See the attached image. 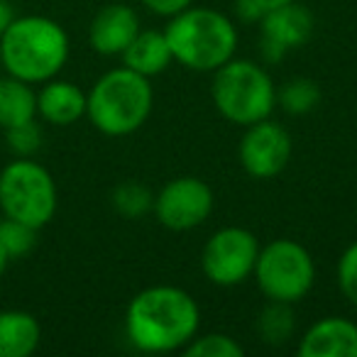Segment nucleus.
I'll list each match as a JSON object with an SVG mask.
<instances>
[{
    "label": "nucleus",
    "instance_id": "dca6fc26",
    "mask_svg": "<svg viewBox=\"0 0 357 357\" xmlns=\"http://www.w3.org/2000/svg\"><path fill=\"white\" fill-rule=\"evenodd\" d=\"M42 326L27 311H0V357H30L40 347Z\"/></svg>",
    "mask_w": 357,
    "mask_h": 357
},
{
    "label": "nucleus",
    "instance_id": "39448f33",
    "mask_svg": "<svg viewBox=\"0 0 357 357\" xmlns=\"http://www.w3.org/2000/svg\"><path fill=\"white\" fill-rule=\"evenodd\" d=\"M211 98L228 123L248 128L272 115L277 105V86L262 64L233 56L213 71Z\"/></svg>",
    "mask_w": 357,
    "mask_h": 357
},
{
    "label": "nucleus",
    "instance_id": "c756f323",
    "mask_svg": "<svg viewBox=\"0 0 357 357\" xmlns=\"http://www.w3.org/2000/svg\"><path fill=\"white\" fill-rule=\"evenodd\" d=\"M0 69H3V61H0Z\"/></svg>",
    "mask_w": 357,
    "mask_h": 357
},
{
    "label": "nucleus",
    "instance_id": "9b49d317",
    "mask_svg": "<svg viewBox=\"0 0 357 357\" xmlns=\"http://www.w3.org/2000/svg\"><path fill=\"white\" fill-rule=\"evenodd\" d=\"M313 35V15L296 0L272 8L259 20V54L267 64L284 59L289 52L303 47Z\"/></svg>",
    "mask_w": 357,
    "mask_h": 357
},
{
    "label": "nucleus",
    "instance_id": "0eeeda50",
    "mask_svg": "<svg viewBox=\"0 0 357 357\" xmlns=\"http://www.w3.org/2000/svg\"><path fill=\"white\" fill-rule=\"evenodd\" d=\"M252 277L267 301H282L294 306L306 298V294L313 289L316 264L301 243L279 238L259 248Z\"/></svg>",
    "mask_w": 357,
    "mask_h": 357
},
{
    "label": "nucleus",
    "instance_id": "f8f14e48",
    "mask_svg": "<svg viewBox=\"0 0 357 357\" xmlns=\"http://www.w3.org/2000/svg\"><path fill=\"white\" fill-rule=\"evenodd\" d=\"M139 17L130 6L110 3L100 8L89 25V45L100 56H120L137 37Z\"/></svg>",
    "mask_w": 357,
    "mask_h": 357
},
{
    "label": "nucleus",
    "instance_id": "ddd939ff",
    "mask_svg": "<svg viewBox=\"0 0 357 357\" xmlns=\"http://www.w3.org/2000/svg\"><path fill=\"white\" fill-rule=\"evenodd\" d=\"M301 357H357V323L326 316L308 326L298 342Z\"/></svg>",
    "mask_w": 357,
    "mask_h": 357
},
{
    "label": "nucleus",
    "instance_id": "1a4fd4ad",
    "mask_svg": "<svg viewBox=\"0 0 357 357\" xmlns=\"http://www.w3.org/2000/svg\"><path fill=\"white\" fill-rule=\"evenodd\" d=\"M213 211V191L199 176H176L154 196L152 213L167 230L184 233L208 220Z\"/></svg>",
    "mask_w": 357,
    "mask_h": 357
},
{
    "label": "nucleus",
    "instance_id": "f3484780",
    "mask_svg": "<svg viewBox=\"0 0 357 357\" xmlns=\"http://www.w3.org/2000/svg\"><path fill=\"white\" fill-rule=\"evenodd\" d=\"M37 118V91L15 76H0V130L30 123Z\"/></svg>",
    "mask_w": 357,
    "mask_h": 357
},
{
    "label": "nucleus",
    "instance_id": "a878e982",
    "mask_svg": "<svg viewBox=\"0 0 357 357\" xmlns=\"http://www.w3.org/2000/svg\"><path fill=\"white\" fill-rule=\"evenodd\" d=\"M235 15L243 22H259L264 15V8L257 0H235Z\"/></svg>",
    "mask_w": 357,
    "mask_h": 357
},
{
    "label": "nucleus",
    "instance_id": "bb28decb",
    "mask_svg": "<svg viewBox=\"0 0 357 357\" xmlns=\"http://www.w3.org/2000/svg\"><path fill=\"white\" fill-rule=\"evenodd\" d=\"M15 8H13L10 0H0V35L8 30V25H10L13 20H15Z\"/></svg>",
    "mask_w": 357,
    "mask_h": 357
},
{
    "label": "nucleus",
    "instance_id": "c85d7f7f",
    "mask_svg": "<svg viewBox=\"0 0 357 357\" xmlns=\"http://www.w3.org/2000/svg\"><path fill=\"white\" fill-rule=\"evenodd\" d=\"M8 264H10V257H8L6 248H3V245H0V277H3V274H6Z\"/></svg>",
    "mask_w": 357,
    "mask_h": 357
},
{
    "label": "nucleus",
    "instance_id": "2eb2a0df",
    "mask_svg": "<svg viewBox=\"0 0 357 357\" xmlns=\"http://www.w3.org/2000/svg\"><path fill=\"white\" fill-rule=\"evenodd\" d=\"M120 56H123V66L137 71L139 76H147V79L159 76L174 64L169 42L159 30H139L137 37L130 42V47Z\"/></svg>",
    "mask_w": 357,
    "mask_h": 357
},
{
    "label": "nucleus",
    "instance_id": "a211bd4d",
    "mask_svg": "<svg viewBox=\"0 0 357 357\" xmlns=\"http://www.w3.org/2000/svg\"><path fill=\"white\" fill-rule=\"evenodd\" d=\"M296 331V318H294L291 303L269 301L257 316V335L269 345H284L291 340Z\"/></svg>",
    "mask_w": 357,
    "mask_h": 357
},
{
    "label": "nucleus",
    "instance_id": "6e6552de",
    "mask_svg": "<svg viewBox=\"0 0 357 357\" xmlns=\"http://www.w3.org/2000/svg\"><path fill=\"white\" fill-rule=\"evenodd\" d=\"M259 255V240L240 225L220 228L206 240L201 252V269L215 287H238L255 272Z\"/></svg>",
    "mask_w": 357,
    "mask_h": 357
},
{
    "label": "nucleus",
    "instance_id": "393cba45",
    "mask_svg": "<svg viewBox=\"0 0 357 357\" xmlns=\"http://www.w3.org/2000/svg\"><path fill=\"white\" fill-rule=\"evenodd\" d=\"M139 3L159 17H174L176 13L186 10L191 6V0H139Z\"/></svg>",
    "mask_w": 357,
    "mask_h": 357
},
{
    "label": "nucleus",
    "instance_id": "cd10ccee",
    "mask_svg": "<svg viewBox=\"0 0 357 357\" xmlns=\"http://www.w3.org/2000/svg\"><path fill=\"white\" fill-rule=\"evenodd\" d=\"M257 3L264 8V13H267V10H272V8L287 6V3H291V0H257Z\"/></svg>",
    "mask_w": 357,
    "mask_h": 357
},
{
    "label": "nucleus",
    "instance_id": "6ab92c4d",
    "mask_svg": "<svg viewBox=\"0 0 357 357\" xmlns=\"http://www.w3.org/2000/svg\"><path fill=\"white\" fill-rule=\"evenodd\" d=\"M110 204H113V208L118 215L130 218V220H137V218H142L144 213L152 211L154 196H152V191H149L144 184H139V181H123V184L115 186Z\"/></svg>",
    "mask_w": 357,
    "mask_h": 357
},
{
    "label": "nucleus",
    "instance_id": "4be33fe9",
    "mask_svg": "<svg viewBox=\"0 0 357 357\" xmlns=\"http://www.w3.org/2000/svg\"><path fill=\"white\" fill-rule=\"evenodd\" d=\"M37 233L40 230L20 223V220L6 218V215L0 218V245L6 248L10 259H20L25 255H30L37 245Z\"/></svg>",
    "mask_w": 357,
    "mask_h": 357
},
{
    "label": "nucleus",
    "instance_id": "20e7f679",
    "mask_svg": "<svg viewBox=\"0 0 357 357\" xmlns=\"http://www.w3.org/2000/svg\"><path fill=\"white\" fill-rule=\"evenodd\" d=\"M154 105V91L147 76L128 66L110 69L86 93V118L108 137L132 135L147 123Z\"/></svg>",
    "mask_w": 357,
    "mask_h": 357
},
{
    "label": "nucleus",
    "instance_id": "f03ea898",
    "mask_svg": "<svg viewBox=\"0 0 357 357\" xmlns=\"http://www.w3.org/2000/svg\"><path fill=\"white\" fill-rule=\"evenodd\" d=\"M69 35L45 15H20L0 35V61L6 74L37 86L56 79L69 61Z\"/></svg>",
    "mask_w": 357,
    "mask_h": 357
},
{
    "label": "nucleus",
    "instance_id": "4468645a",
    "mask_svg": "<svg viewBox=\"0 0 357 357\" xmlns=\"http://www.w3.org/2000/svg\"><path fill=\"white\" fill-rule=\"evenodd\" d=\"M37 118L54 128H69L86 118V91L64 79H50L37 91Z\"/></svg>",
    "mask_w": 357,
    "mask_h": 357
},
{
    "label": "nucleus",
    "instance_id": "423d86ee",
    "mask_svg": "<svg viewBox=\"0 0 357 357\" xmlns=\"http://www.w3.org/2000/svg\"><path fill=\"white\" fill-rule=\"evenodd\" d=\"M59 206L54 176L32 157H15L0 172V211L6 218L42 230Z\"/></svg>",
    "mask_w": 357,
    "mask_h": 357
},
{
    "label": "nucleus",
    "instance_id": "aec40b11",
    "mask_svg": "<svg viewBox=\"0 0 357 357\" xmlns=\"http://www.w3.org/2000/svg\"><path fill=\"white\" fill-rule=\"evenodd\" d=\"M277 103L289 115H306L321 103V89L311 79H291L282 91H277Z\"/></svg>",
    "mask_w": 357,
    "mask_h": 357
},
{
    "label": "nucleus",
    "instance_id": "7ed1b4c3",
    "mask_svg": "<svg viewBox=\"0 0 357 357\" xmlns=\"http://www.w3.org/2000/svg\"><path fill=\"white\" fill-rule=\"evenodd\" d=\"M164 37L176 64L199 74H213L238 50V30L228 15L213 8H186L169 17Z\"/></svg>",
    "mask_w": 357,
    "mask_h": 357
},
{
    "label": "nucleus",
    "instance_id": "412c9836",
    "mask_svg": "<svg viewBox=\"0 0 357 357\" xmlns=\"http://www.w3.org/2000/svg\"><path fill=\"white\" fill-rule=\"evenodd\" d=\"M181 352L186 357H243L245 350L235 337L225 333H206V335L196 333Z\"/></svg>",
    "mask_w": 357,
    "mask_h": 357
},
{
    "label": "nucleus",
    "instance_id": "f257e3e1",
    "mask_svg": "<svg viewBox=\"0 0 357 357\" xmlns=\"http://www.w3.org/2000/svg\"><path fill=\"white\" fill-rule=\"evenodd\" d=\"M201 308L189 291L172 284H157L135 294L125 311V335L139 352L184 350L199 333Z\"/></svg>",
    "mask_w": 357,
    "mask_h": 357
},
{
    "label": "nucleus",
    "instance_id": "9d476101",
    "mask_svg": "<svg viewBox=\"0 0 357 357\" xmlns=\"http://www.w3.org/2000/svg\"><path fill=\"white\" fill-rule=\"evenodd\" d=\"M238 157L252 178H274L287 169L291 159V137L279 123L264 118L245 128Z\"/></svg>",
    "mask_w": 357,
    "mask_h": 357
},
{
    "label": "nucleus",
    "instance_id": "b1692460",
    "mask_svg": "<svg viewBox=\"0 0 357 357\" xmlns=\"http://www.w3.org/2000/svg\"><path fill=\"white\" fill-rule=\"evenodd\" d=\"M337 287L342 296L357 308V243L347 245L337 259Z\"/></svg>",
    "mask_w": 357,
    "mask_h": 357
},
{
    "label": "nucleus",
    "instance_id": "5701e85b",
    "mask_svg": "<svg viewBox=\"0 0 357 357\" xmlns=\"http://www.w3.org/2000/svg\"><path fill=\"white\" fill-rule=\"evenodd\" d=\"M6 142L15 157H35L42 147V128L37 125V118L6 130Z\"/></svg>",
    "mask_w": 357,
    "mask_h": 357
}]
</instances>
